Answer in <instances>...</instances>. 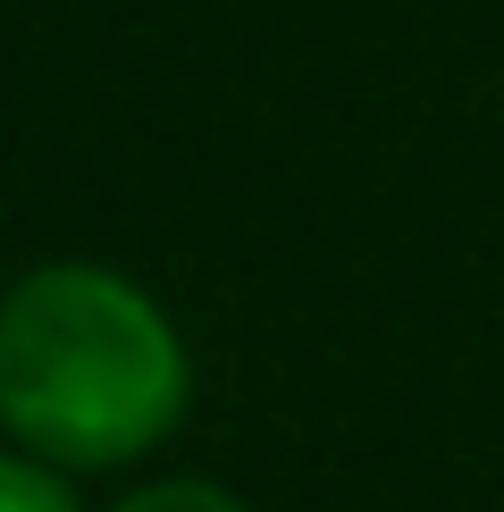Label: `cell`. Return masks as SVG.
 I'll return each mask as SVG.
<instances>
[{"mask_svg": "<svg viewBox=\"0 0 504 512\" xmlns=\"http://www.w3.org/2000/svg\"><path fill=\"white\" fill-rule=\"evenodd\" d=\"M194 370L168 311L93 261L26 269L0 294V429L51 471L135 462L185 420Z\"/></svg>", "mask_w": 504, "mask_h": 512, "instance_id": "cell-1", "label": "cell"}, {"mask_svg": "<svg viewBox=\"0 0 504 512\" xmlns=\"http://www.w3.org/2000/svg\"><path fill=\"white\" fill-rule=\"evenodd\" d=\"M0 512H76V496L59 487L51 462H34V454H0Z\"/></svg>", "mask_w": 504, "mask_h": 512, "instance_id": "cell-2", "label": "cell"}, {"mask_svg": "<svg viewBox=\"0 0 504 512\" xmlns=\"http://www.w3.org/2000/svg\"><path fill=\"white\" fill-rule=\"evenodd\" d=\"M110 512H252V504L227 496V487H210V479H152L135 496H118Z\"/></svg>", "mask_w": 504, "mask_h": 512, "instance_id": "cell-3", "label": "cell"}]
</instances>
